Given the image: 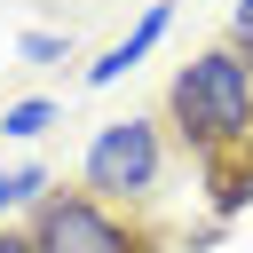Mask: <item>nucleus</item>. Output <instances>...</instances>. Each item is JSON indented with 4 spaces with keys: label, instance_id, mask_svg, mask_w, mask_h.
<instances>
[{
    "label": "nucleus",
    "instance_id": "obj_2",
    "mask_svg": "<svg viewBox=\"0 0 253 253\" xmlns=\"http://www.w3.org/2000/svg\"><path fill=\"white\" fill-rule=\"evenodd\" d=\"M158 182H166V126L158 119H103L95 134H87V158H79V190H95L103 206H119V213H134V206H150L158 198Z\"/></svg>",
    "mask_w": 253,
    "mask_h": 253
},
{
    "label": "nucleus",
    "instance_id": "obj_3",
    "mask_svg": "<svg viewBox=\"0 0 253 253\" xmlns=\"http://www.w3.org/2000/svg\"><path fill=\"white\" fill-rule=\"evenodd\" d=\"M24 237L40 253H166L134 213L103 206L95 190H47L32 213H24Z\"/></svg>",
    "mask_w": 253,
    "mask_h": 253
},
{
    "label": "nucleus",
    "instance_id": "obj_5",
    "mask_svg": "<svg viewBox=\"0 0 253 253\" xmlns=\"http://www.w3.org/2000/svg\"><path fill=\"white\" fill-rule=\"evenodd\" d=\"M206 206H213V221H237V213L253 206V150L206 158Z\"/></svg>",
    "mask_w": 253,
    "mask_h": 253
},
{
    "label": "nucleus",
    "instance_id": "obj_6",
    "mask_svg": "<svg viewBox=\"0 0 253 253\" xmlns=\"http://www.w3.org/2000/svg\"><path fill=\"white\" fill-rule=\"evenodd\" d=\"M55 111H63L55 95H16V103H0V134H8V142H40V134L55 126Z\"/></svg>",
    "mask_w": 253,
    "mask_h": 253
},
{
    "label": "nucleus",
    "instance_id": "obj_9",
    "mask_svg": "<svg viewBox=\"0 0 253 253\" xmlns=\"http://www.w3.org/2000/svg\"><path fill=\"white\" fill-rule=\"evenodd\" d=\"M229 40H237V47H253V0H237V8H229Z\"/></svg>",
    "mask_w": 253,
    "mask_h": 253
},
{
    "label": "nucleus",
    "instance_id": "obj_8",
    "mask_svg": "<svg viewBox=\"0 0 253 253\" xmlns=\"http://www.w3.org/2000/svg\"><path fill=\"white\" fill-rule=\"evenodd\" d=\"M16 55H24V63H63V55H71V40H63V32H47V24H32V32L16 40Z\"/></svg>",
    "mask_w": 253,
    "mask_h": 253
},
{
    "label": "nucleus",
    "instance_id": "obj_4",
    "mask_svg": "<svg viewBox=\"0 0 253 253\" xmlns=\"http://www.w3.org/2000/svg\"><path fill=\"white\" fill-rule=\"evenodd\" d=\"M166 24H174V0H150V8L134 16V32H126V40H111V47L79 71V87H119V79H126V71H134L158 40H166Z\"/></svg>",
    "mask_w": 253,
    "mask_h": 253
},
{
    "label": "nucleus",
    "instance_id": "obj_1",
    "mask_svg": "<svg viewBox=\"0 0 253 253\" xmlns=\"http://www.w3.org/2000/svg\"><path fill=\"white\" fill-rule=\"evenodd\" d=\"M166 126L182 134V150H198V166L229 158V150H253V63H245L237 40H213L174 71Z\"/></svg>",
    "mask_w": 253,
    "mask_h": 253
},
{
    "label": "nucleus",
    "instance_id": "obj_11",
    "mask_svg": "<svg viewBox=\"0 0 253 253\" xmlns=\"http://www.w3.org/2000/svg\"><path fill=\"white\" fill-rule=\"evenodd\" d=\"M245 63H253V47H245Z\"/></svg>",
    "mask_w": 253,
    "mask_h": 253
},
{
    "label": "nucleus",
    "instance_id": "obj_7",
    "mask_svg": "<svg viewBox=\"0 0 253 253\" xmlns=\"http://www.w3.org/2000/svg\"><path fill=\"white\" fill-rule=\"evenodd\" d=\"M47 190H55V182H47V166H0V213H16V206L32 213Z\"/></svg>",
    "mask_w": 253,
    "mask_h": 253
},
{
    "label": "nucleus",
    "instance_id": "obj_10",
    "mask_svg": "<svg viewBox=\"0 0 253 253\" xmlns=\"http://www.w3.org/2000/svg\"><path fill=\"white\" fill-rule=\"evenodd\" d=\"M0 253H40V245H32V237H24V221H16V229H0Z\"/></svg>",
    "mask_w": 253,
    "mask_h": 253
}]
</instances>
